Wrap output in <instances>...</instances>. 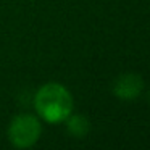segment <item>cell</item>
<instances>
[{
	"instance_id": "1",
	"label": "cell",
	"mask_w": 150,
	"mask_h": 150,
	"mask_svg": "<svg viewBox=\"0 0 150 150\" xmlns=\"http://www.w3.org/2000/svg\"><path fill=\"white\" fill-rule=\"evenodd\" d=\"M36 110L49 123H62L71 115V94L62 84H45L39 89L36 95Z\"/></svg>"
},
{
	"instance_id": "2",
	"label": "cell",
	"mask_w": 150,
	"mask_h": 150,
	"mask_svg": "<svg viewBox=\"0 0 150 150\" xmlns=\"http://www.w3.org/2000/svg\"><path fill=\"white\" fill-rule=\"evenodd\" d=\"M40 123L33 115H20L11 121L8 127L10 142L18 149H28L34 145L40 136Z\"/></svg>"
},
{
	"instance_id": "3",
	"label": "cell",
	"mask_w": 150,
	"mask_h": 150,
	"mask_svg": "<svg viewBox=\"0 0 150 150\" xmlns=\"http://www.w3.org/2000/svg\"><path fill=\"white\" fill-rule=\"evenodd\" d=\"M142 79L137 74H123L121 78H118V81L113 86V92L116 97L123 98V100H132L142 91Z\"/></svg>"
},
{
	"instance_id": "4",
	"label": "cell",
	"mask_w": 150,
	"mask_h": 150,
	"mask_svg": "<svg viewBox=\"0 0 150 150\" xmlns=\"http://www.w3.org/2000/svg\"><path fill=\"white\" fill-rule=\"evenodd\" d=\"M68 129L73 136L84 137L89 131V123H87V120L82 118V116H73V118H69V121H68Z\"/></svg>"
}]
</instances>
